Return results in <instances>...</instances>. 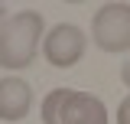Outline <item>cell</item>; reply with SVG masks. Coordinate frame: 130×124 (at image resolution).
<instances>
[{
  "label": "cell",
  "mask_w": 130,
  "mask_h": 124,
  "mask_svg": "<svg viewBox=\"0 0 130 124\" xmlns=\"http://www.w3.org/2000/svg\"><path fill=\"white\" fill-rule=\"evenodd\" d=\"M46 33V20L39 10H20L0 23V65L26 69L39 52V36Z\"/></svg>",
  "instance_id": "obj_1"
},
{
  "label": "cell",
  "mask_w": 130,
  "mask_h": 124,
  "mask_svg": "<svg viewBox=\"0 0 130 124\" xmlns=\"http://www.w3.org/2000/svg\"><path fill=\"white\" fill-rule=\"evenodd\" d=\"M42 124H107V108L91 92L52 88L42 98Z\"/></svg>",
  "instance_id": "obj_2"
},
{
  "label": "cell",
  "mask_w": 130,
  "mask_h": 124,
  "mask_svg": "<svg viewBox=\"0 0 130 124\" xmlns=\"http://www.w3.org/2000/svg\"><path fill=\"white\" fill-rule=\"evenodd\" d=\"M91 39L104 52L130 49V3H104L91 20Z\"/></svg>",
  "instance_id": "obj_3"
},
{
  "label": "cell",
  "mask_w": 130,
  "mask_h": 124,
  "mask_svg": "<svg viewBox=\"0 0 130 124\" xmlns=\"http://www.w3.org/2000/svg\"><path fill=\"white\" fill-rule=\"evenodd\" d=\"M88 46V36L81 33L75 23H55L42 39V56L52 69H72L75 62H81Z\"/></svg>",
  "instance_id": "obj_4"
},
{
  "label": "cell",
  "mask_w": 130,
  "mask_h": 124,
  "mask_svg": "<svg viewBox=\"0 0 130 124\" xmlns=\"http://www.w3.org/2000/svg\"><path fill=\"white\" fill-rule=\"evenodd\" d=\"M32 108V88L23 78H0V121H23Z\"/></svg>",
  "instance_id": "obj_5"
},
{
  "label": "cell",
  "mask_w": 130,
  "mask_h": 124,
  "mask_svg": "<svg viewBox=\"0 0 130 124\" xmlns=\"http://www.w3.org/2000/svg\"><path fill=\"white\" fill-rule=\"evenodd\" d=\"M117 124H130V95L117 105Z\"/></svg>",
  "instance_id": "obj_6"
},
{
  "label": "cell",
  "mask_w": 130,
  "mask_h": 124,
  "mask_svg": "<svg viewBox=\"0 0 130 124\" xmlns=\"http://www.w3.org/2000/svg\"><path fill=\"white\" fill-rule=\"evenodd\" d=\"M120 82H124V85L130 88V59L124 62V65H120Z\"/></svg>",
  "instance_id": "obj_7"
},
{
  "label": "cell",
  "mask_w": 130,
  "mask_h": 124,
  "mask_svg": "<svg viewBox=\"0 0 130 124\" xmlns=\"http://www.w3.org/2000/svg\"><path fill=\"white\" fill-rule=\"evenodd\" d=\"M3 20H7V7L0 3V23H3Z\"/></svg>",
  "instance_id": "obj_8"
}]
</instances>
